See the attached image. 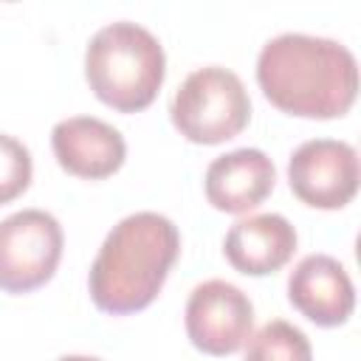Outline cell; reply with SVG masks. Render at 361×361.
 <instances>
[{
	"mask_svg": "<svg viewBox=\"0 0 361 361\" xmlns=\"http://www.w3.org/2000/svg\"><path fill=\"white\" fill-rule=\"evenodd\" d=\"M257 82L265 99L288 116L338 118L358 93V62L336 39L285 31L257 56Z\"/></svg>",
	"mask_w": 361,
	"mask_h": 361,
	"instance_id": "cell-1",
	"label": "cell"
},
{
	"mask_svg": "<svg viewBox=\"0 0 361 361\" xmlns=\"http://www.w3.org/2000/svg\"><path fill=\"white\" fill-rule=\"evenodd\" d=\"M180 254L178 226L158 212H135L104 237L87 288L99 310L127 316L149 307Z\"/></svg>",
	"mask_w": 361,
	"mask_h": 361,
	"instance_id": "cell-2",
	"label": "cell"
},
{
	"mask_svg": "<svg viewBox=\"0 0 361 361\" xmlns=\"http://www.w3.org/2000/svg\"><path fill=\"white\" fill-rule=\"evenodd\" d=\"M85 76L99 102L118 113H138L155 102L164 85V45L138 23H110L87 42Z\"/></svg>",
	"mask_w": 361,
	"mask_h": 361,
	"instance_id": "cell-3",
	"label": "cell"
},
{
	"mask_svg": "<svg viewBox=\"0 0 361 361\" xmlns=\"http://www.w3.org/2000/svg\"><path fill=\"white\" fill-rule=\"evenodd\" d=\"M172 124L192 144H223L240 135L251 118L243 79L220 65L192 71L172 96Z\"/></svg>",
	"mask_w": 361,
	"mask_h": 361,
	"instance_id": "cell-4",
	"label": "cell"
},
{
	"mask_svg": "<svg viewBox=\"0 0 361 361\" xmlns=\"http://www.w3.org/2000/svg\"><path fill=\"white\" fill-rule=\"evenodd\" d=\"M65 234L54 214L23 209L0 220V290L31 293L42 288L59 259Z\"/></svg>",
	"mask_w": 361,
	"mask_h": 361,
	"instance_id": "cell-5",
	"label": "cell"
},
{
	"mask_svg": "<svg viewBox=\"0 0 361 361\" xmlns=\"http://www.w3.org/2000/svg\"><path fill=\"white\" fill-rule=\"evenodd\" d=\"M290 192L313 209H341L358 192V155L347 141L310 138L288 161Z\"/></svg>",
	"mask_w": 361,
	"mask_h": 361,
	"instance_id": "cell-6",
	"label": "cell"
},
{
	"mask_svg": "<svg viewBox=\"0 0 361 361\" xmlns=\"http://www.w3.org/2000/svg\"><path fill=\"white\" fill-rule=\"evenodd\" d=\"M254 330V305L231 282H200L186 302V336L206 355L237 353Z\"/></svg>",
	"mask_w": 361,
	"mask_h": 361,
	"instance_id": "cell-7",
	"label": "cell"
},
{
	"mask_svg": "<svg viewBox=\"0 0 361 361\" xmlns=\"http://www.w3.org/2000/svg\"><path fill=\"white\" fill-rule=\"evenodd\" d=\"M51 147L65 172L87 180L110 178L127 158L124 135L96 116H71L56 121L51 130Z\"/></svg>",
	"mask_w": 361,
	"mask_h": 361,
	"instance_id": "cell-8",
	"label": "cell"
},
{
	"mask_svg": "<svg viewBox=\"0 0 361 361\" xmlns=\"http://www.w3.org/2000/svg\"><path fill=\"white\" fill-rule=\"evenodd\" d=\"M288 299L313 324L338 327L353 316L355 288L336 257L307 254L288 276Z\"/></svg>",
	"mask_w": 361,
	"mask_h": 361,
	"instance_id": "cell-9",
	"label": "cell"
},
{
	"mask_svg": "<svg viewBox=\"0 0 361 361\" xmlns=\"http://www.w3.org/2000/svg\"><path fill=\"white\" fill-rule=\"evenodd\" d=\"M274 183H276L274 161L254 147L217 155L203 178L206 200L226 214H243L257 209L274 192Z\"/></svg>",
	"mask_w": 361,
	"mask_h": 361,
	"instance_id": "cell-10",
	"label": "cell"
},
{
	"mask_svg": "<svg viewBox=\"0 0 361 361\" xmlns=\"http://www.w3.org/2000/svg\"><path fill=\"white\" fill-rule=\"evenodd\" d=\"M296 243L299 237L290 220L265 212L240 217L223 240V254L234 271L245 276H265L288 265V259L296 251Z\"/></svg>",
	"mask_w": 361,
	"mask_h": 361,
	"instance_id": "cell-11",
	"label": "cell"
},
{
	"mask_svg": "<svg viewBox=\"0 0 361 361\" xmlns=\"http://www.w3.org/2000/svg\"><path fill=\"white\" fill-rule=\"evenodd\" d=\"M245 361H313L310 338L285 319H271L245 341Z\"/></svg>",
	"mask_w": 361,
	"mask_h": 361,
	"instance_id": "cell-12",
	"label": "cell"
},
{
	"mask_svg": "<svg viewBox=\"0 0 361 361\" xmlns=\"http://www.w3.org/2000/svg\"><path fill=\"white\" fill-rule=\"evenodd\" d=\"M31 152L14 135L0 133V206L20 197L31 183Z\"/></svg>",
	"mask_w": 361,
	"mask_h": 361,
	"instance_id": "cell-13",
	"label": "cell"
},
{
	"mask_svg": "<svg viewBox=\"0 0 361 361\" xmlns=\"http://www.w3.org/2000/svg\"><path fill=\"white\" fill-rule=\"evenodd\" d=\"M56 361H102V358H93V355H62Z\"/></svg>",
	"mask_w": 361,
	"mask_h": 361,
	"instance_id": "cell-14",
	"label": "cell"
}]
</instances>
